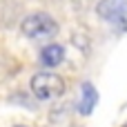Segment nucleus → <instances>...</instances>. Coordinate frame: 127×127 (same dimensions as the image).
<instances>
[{"mask_svg": "<svg viewBox=\"0 0 127 127\" xmlns=\"http://www.w3.org/2000/svg\"><path fill=\"white\" fill-rule=\"evenodd\" d=\"M20 29L31 40H49V38H54L58 33L56 20L51 16H47V13H31V16H27L22 20Z\"/></svg>", "mask_w": 127, "mask_h": 127, "instance_id": "f257e3e1", "label": "nucleus"}, {"mask_svg": "<svg viewBox=\"0 0 127 127\" xmlns=\"http://www.w3.org/2000/svg\"><path fill=\"white\" fill-rule=\"evenodd\" d=\"M31 92L38 100H54L58 96H63L65 92V80L58 74L51 71H38L31 78Z\"/></svg>", "mask_w": 127, "mask_h": 127, "instance_id": "f03ea898", "label": "nucleus"}, {"mask_svg": "<svg viewBox=\"0 0 127 127\" xmlns=\"http://www.w3.org/2000/svg\"><path fill=\"white\" fill-rule=\"evenodd\" d=\"M98 16L118 29L121 27L127 29V0H100L98 2Z\"/></svg>", "mask_w": 127, "mask_h": 127, "instance_id": "7ed1b4c3", "label": "nucleus"}, {"mask_svg": "<svg viewBox=\"0 0 127 127\" xmlns=\"http://www.w3.org/2000/svg\"><path fill=\"white\" fill-rule=\"evenodd\" d=\"M96 103H98V92H96V87H94L92 83H85V85H83V89H80L78 112H80L83 116H89V114L94 112Z\"/></svg>", "mask_w": 127, "mask_h": 127, "instance_id": "20e7f679", "label": "nucleus"}, {"mask_svg": "<svg viewBox=\"0 0 127 127\" xmlns=\"http://www.w3.org/2000/svg\"><path fill=\"white\" fill-rule=\"evenodd\" d=\"M63 60H65V49H63L60 45L49 42V45H45V47L40 49V63H42L45 67H56V65H60Z\"/></svg>", "mask_w": 127, "mask_h": 127, "instance_id": "39448f33", "label": "nucleus"}, {"mask_svg": "<svg viewBox=\"0 0 127 127\" xmlns=\"http://www.w3.org/2000/svg\"><path fill=\"white\" fill-rule=\"evenodd\" d=\"M16 127H25V125H16Z\"/></svg>", "mask_w": 127, "mask_h": 127, "instance_id": "423d86ee", "label": "nucleus"}]
</instances>
